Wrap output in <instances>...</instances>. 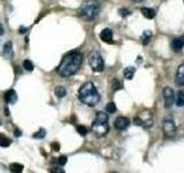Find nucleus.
Segmentation results:
<instances>
[{
    "instance_id": "1",
    "label": "nucleus",
    "mask_w": 184,
    "mask_h": 173,
    "mask_svg": "<svg viewBox=\"0 0 184 173\" xmlns=\"http://www.w3.org/2000/svg\"><path fill=\"white\" fill-rule=\"evenodd\" d=\"M83 61V56L78 51H71L67 53L58 67V74L62 77H69L74 75Z\"/></svg>"
},
{
    "instance_id": "2",
    "label": "nucleus",
    "mask_w": 184,
    "mask_h": 173,
    "mask_svg": "<svg viewBox=\"0 0 184 173\" xmlns=\"http://www.w3.org/2000/svg\"><path fill=\"white\" fill-rule=\"evenodd\" d=\"M78 98L87 106H96L100 100V95L92 82H85L78 90Z\"/></svg>"
},
{
    "instance_id": "3",
    "label": "nucleus",
    "mask_w": 184,
    "mask_h": 173,
    "mask_svg": "<svg viewBox=\"0 0 184 173\" xmlns=\"http://www.w3.org/2000/svg\"><path fill=\"white\" fill-rule=\"evenodd\" d=\"M108 117L104 112H99L92 124V132L96 136L101 137V136H105L108 133Z\"/></svg>"
},
{
    "instance_id": "4",
    "label": "nucleus",
    "mask_w": 184,
    "mask_h": 173,
    "mask_svg": "<svg viewBox=\"0 0 184 173\" xmlns=\"http://www.w3.org/2000/svg\"><path fill=\"white\" fill-rule=\"evenodd\" d=\"M100 12V6L97 1H86L84 2L80 9V15L85 21H92L96 19Z\"/></svg>"
},
{
    "instance_id": "5",
    "label": "nucleus",
    "mask_w": 184,
    "mask_h": 173,
    "mask_svg": "<svg viewBox=\"0 0 184 173\" xmlns=\"http://www.w3.org/2000/svg\"><path fill=\"white\" fill-rule=\"evenodd\" d=\"M89 63H90V67L92 68L93 72H103L104 68H105L103 57L97 51L92 52L89 56Z\"/></svg>"
},
{
    "instance_id": "6",
    "label": "nucleus",
    "mask_w": 184,
    "mask_h": 173,
    "mask_svg": "<svg viewBox=\"0 0 184 173\" xmlns=\"http://www.w3.org/2000/svg\"><path fill=\"white\" fill-rule=\"evenodd\" d=\"M162 131H163V135L167 138H172L176 135V126L174 124V121L170 118H166L162 124Z\"/></svg>"
},
{
    "instance_id": "7",
    "label": "nucleus",
    "mask_w": 184,
    "mask_h": 173,
    "mask_svg": "<svg viewBox=\"0 0 184 173\" xmlns=\"http://www.w3.org/2000/svg\"><path fill=\"white\" fill-rule=\"evenodd\" d=\"M163 100H165V107L166 109H170L174 103H175V95H174V90L170 86H166L163 89Z\"/></svg>"
},
{
    "instance_id": "8",
    "label": "nucleus",
    "mask_w": 184,
    "mask_h": 173,
    "mask_svg": "<svg viewBox=\"0 0 184 173\" xmlns=\"http://www.w3.org/2000/svg\"><path fill=\"white\" fill-rule=\"evenodd\" d=\"M129 125H130V120L126 117H119V118H116V120L114 122V127L119 131L126 129Z\"/></svg>"
},
{
    "instance_id": "9",
    "label": "nucleus",
    "mask_w": 184,
    "mask_h": 173,
    "mask_svg": "<svg viewBox=\"0 0 184 173\" xmlns=\"http://www.w3.org/2000/svg\"><path fill=\"white\" fill-rule=\"evenodd\" d=\"M175 82L178 86H184V63L179 65L175 77Z\"/></svg>"
},
{
    "instance_id": "10",
    "label": "nucleus",
    "mask_w": 184,
    "mask_h": 173,
    "mask_svg": "<svg viewBox=\"0 0 184 173\" xmlns=\"http://www.w3.org/2000/svg\"><path fill=\"white\" fill-rule=\"evenodd\" d=\"M100 38L105 43H109V44L113 43V31L109 28L104 29L103 31L100 32Z\"/></svg>"
},
{
    "instance_id": "11",
    "label": "nucleus",
    "mask_w": 184,
    "mask_h": 173,
    "mask_svg": "<svg viewBox=\"0 0 184 173\" xmlns=\"http://www.w3.org/2000/svg\"><path fill=\"white\" fill-rule=\"evenodd\" d=\"M170 46H172V50L174 52H179L184 46L183 37H182V38H175V39H172Z\"/></svg>"
},
{
    "instance_id": "12",
    "label": "nucleus",
    "mask_w": 184,
    "mask_h": 173,
    "mask_svg": "<svg viewBox=\"0 0 184 173\" xmlns=\"http://www.w3.org/2000/svg\"><path fill=\"white\" fill-rule=\"evenodd\" d=\"M13 44L11 42H7L5 45H4V49H2V56L6 58V59H12L13 58Z\"/></svg>"
},
{
    "instance_id": "13",
    "label": "nucleus",
    "mask_w": 184,
    "mask_h": 173,
    "mask_svg": "<svg viewBox=\"0 0 184 173\" xmlns=\"http://www.w3.org/2000/svg\"><path fill=\"white\" fill-rule=\"evenodd\" d=\"M5 100L8 104H15L17 102V95H16V92H15V90L11 89V90H8V91L6 92Z\"/></svg>"
},
{
    "instance_id": "14",
    "label": "nucleus",
    "mask_w": 184,
    "mask_h": 173,
    "mask_svg": "<svg viewBox=\"0 0 184 173\" xmlns=\"http://www.w3.org/2000/svg\"><path fill=\"white\" fill-rule=\"evenodd\" d=\"M135 73H136V68H135V67H131V66L126 67L124 70H123L124 79H126V80H132V77H133Z\"/></svg>"
},
{
    "instance_id": "15",
    "label": "nucleus",
    "mask_w": 184,
    "mask_h": 173,
    "mask_svg": "<svg viewBox=\"0 0 184 173\" xmlns=\"http://www.w3.org/2000/svg\"><path fill=\"white\" fill-rule=\"evenodd\" d=\"M140 12H142V14H143L144 16L146 17V19H149V20H151V19H153V17L155 16V11L154 9H152V8L144 7V8L140 9Z\"/></svg>"
},
{
    "instance_id": "16",
    "label": "nucleus",
    "mask_w": 184,
    "mask_h": 173,
    "mask_svg": "<svg viewBox=\"0 0 184 173\" xmlns=\"http://www.w3.org/2000/svg\"><path fill=\"white\" fill-rule=\"evenodd\" d=\"M54 93H55V96L59 98H62L66 96V93H67V90H66V88L63 86H58L55 88V90H54Z\"/></svg>"
},
{
    "instance_id": "17",
    "label": "nucleus",
    "mask_w": 184,
    "mask_h": 173,
    "mask_svg": "<svg viewBox=\"0 0 184 173\" xmlns=\"http://www.w3.org/2000/svg\"><path fill=\"white\" fill-rule=\"evenodd\" d=\"M24 166H23L22 164H20V163H12L11 165H9V170H11L12 172H15V173H18V172H22Z\"/></svg>"
},
{
    "instance_id": "18",
    "label": "nucleus",
    "mask_w": 184,
    "mask_h": 173,
    "mask_svg": "<svg viewBox=\"0 0 184 173\" xmlns=\"http://www.w3.org/2000/svg\"><path fill=\"white\" fill-rule=\"evenodd\" d=\"M175 102H176V105H177L178 107L184 106V92L183 91L177 92V96L175 98Z\"/></svg>"
},
{
    "instance_id": "19",
    "label": "nucleus",
    "mask_w": 184,
    "mask_h": 173,
    "mask_svg": "<svg viewBox=\"0 0 184 173\" xmlns=\"http://www.w3.org/2000/svg\"><path fill=\"white\" fill-rule=\"evenodd\" d=\"M9 144H11V140L5 135L0 134V147H9Z\"/></svg>"
},
{
    "instance_id": "20",
    "label": "nucleus",
    "mask_w": 184,
    "mask_h": 173,
    "mask_svg": "<svg viewBox=\"0 0 184 173\" xmlns=\"http://www.w3.org/2000/svg\"><path fill=\"white\" fill-rule=\"evenodd\" d=\"M151 37H152V32L150 31V30H146V31H144L143 36H142V42H143V44H147L151 39Z\"/></svg>"
},
{
    "instance_id": "21",
    "label": "nucleus",
    "mask_w": 184,
    "mask_h": 173,
    "mask_svg": "<svg viewBox=\"0 0 184 173\" xmlns=\"http://www.w3.org/2000/svg\"><path fill=\"white\" fill-rule=\"evenodd\" d=\"M112 88H113V90H114V91L121 90V89H122V83H121L119 80L114 79V80L112 81Z\"/></svg>"
},
{
    "instance_id": "22",
    "label": "nucleus",
    "mask_w": 184,
    "mask_h": 173,
    "mask_svg": "<svg viewBox=\"0 0 184 173\" xmlns=\"http://www.w3.org/2000/svg\"><path fill=\"white\" fill-rule=\"evenodd\" d=\"M106 112L107 113H115L116 112V105H115V103L110 102V103L107 104L106 105Z\"/></svg>"
},
{
    "instance_id": "23",
    "label": "nucleus",
    "mask_w": 184,
    "mask_h": 173,
    "mask_svg": "<svg viewBox=\"0 0 184 173\" xmlns=\"http://www.w3.org/2000/svg\"><path fill=\"white\" fill-rule=\"evenodd\" d=\"M23 67L25 70H28V72H32L34 70V63H31L30 60H24L23 61Z\"/></svg>"
},
{
    "instance_id": "24",
    "label": "nucleus",
    "mask_w": 184,
    "mask_h": 173,
    "mask_svg": "<svg viewBox=\"0 0 184 173\" xmlns=\"http://www.w3.org/2000/svg\"><path fill=\"white\" fill-rule=\"evenodd\" d=\"M45 135H46L45 129H44V128H40L38 132H36L34 134V138H44L45 137Z\"/></svg>"
},
{
    "instance_id": "25",
    "label": "nucleus",
    "mask_w": 184,
    "mask_h": 173,
    "mask_svg": "<svg viewBox=\"0 0 184 173\" xmlns=\"http://www.w3.org/2000/svg\"><path fill=\"white\" fill-rule=\"evenodd\" d=\"M77 132H78V134L80 135H82V136H85L86 134H87V129H86L85 126H82V125H80V126H77Z\"/></svg>"
},
{
    "instance_id": "26",
    "label": "nucleus",
    "mask_w": 184,
    "mask_h": 173,
    "mask_svg": "<svg viewBox=\"0 0 184 173\" xmlns=\"http://www.w3.org/2000/svg\"><path fill=\"white\" fill-rule=\"evenodd\" d=\"M58 164L60 165V166H63V165H66L67 164V157H64V156H61V157H59L58 158Z\"/></svg>"
},
{
    "instance_id": "27",
    "label": "nucleus",
    "mask_w": 184,
    "mask_h": 173,
    "mask_svg": "<svg viewBox=\"0 0 184 173\" xmlns=\"http://www.w3.org/2000/svg\"><path fill=\"white\" fill-rule=\"evenodd\" d=\"M119 14H120L122 17H126V16H128V15H130L131 13H130V11H129V9H126V8H121L120 11H119Z\"/></svg>"
},
{
    "instance_id": "28",
    "label": "nucleus",
    "mask_w": 184,
    "mask_h": 173,
    "mask_svg": "<svg viewBox=\"0 0 184 173\" xmlns=\"http://www.w3.org/2000/svg\"><path fill=\"white\" fill-rule=\"evenodd\" d=\"M51 148L53 151H59V150H60V144L58 143V142H53V143L51 144Z\"/></svg>"
},
{
    "instance_id": "29",
    "label": "nucleus",
    "mask_w": 184,
    "mask_h": 173,
    "mask_svg": "<svg viewBox=\"0 0 184 173\" xmlns=\"http://www.w3.org/2000/svg\"><path fill=\"white\" fill-rule=\"evenodd\" d=\"M50 172L51 173H64V171L61 170V168H53V170H50Z\"/></svg>"
},
{
    "instance_id": "30",
    "label": "nucleus",
    "mask_w": 184,
    "mask_h": 173,
    "mask_svg": "<svg viewBox=\"0 0 184 173\" xmlns=\"http://www.w3.org/2000/svg\"><path fill=\"white\" fill-rule=\"evenodd\" d=\"M14 135H15V136H17V137H18V136H21V135H22V133L20 132V131H18V129H15V132H14Z\"/></svg>"
},
{
    "instance_id": "31",
    "label": "nucleus",
    "mask_w": 184,
    "mask_h": 173,
    "mask_svg": "<svg viewBox=\"0 0 184 173\" xmlns=\"http://www.w3.org/2000/svg\"><path fill=\"white\" fill-rule=\"evenodd\" d=\"M25 31H27V29L24 28V27H21V28H20V34H24Z\"/></svg>"
},
{
    "instance_id": "32",
    "label": "nucleus",
    "mask_w": 184,
    "mask_h": 173,
    "mask_svg": "<svg viewBox=\"0 0 184 173\" xmlns=\"http://www.w3.org/2000/svg\"><path fill=\"white\" fill-rule=\"evenodd\" d=\"M2 34H4V28L0 25V35H2Z\"/></svg>"
},
{
    "instance_id": "33",
    "label": "nucleus",
    "mask_w": 184,
    "mask_h": 173,
    "mask_svg": "<svg viewBox=\"0 0 184 173\" xmlns=\"http://www.w3.org/2000/svg\"><path fill=\"white\" fill-rule=\"evenodd\" d=\"M5 114L9 115V111H8V109H5Z\"/></svg>"
},
{
    "instance_id": "34",
    "label": "nucleus",
    "mask_w": 184,
    "mask_h": 173,
    "mask_svg": "<svg viewBox=\"0 0 184 173\" xmlns=\"http://www.w3.org/2000/svg\"><path fill=\"white\" fill-rule=\"evenodd\" d=\"M132 1H135V2H142L143 0H132Z\"/></svg>"
},
{
    "instance_id": "35",
    "label": "nucleus",
    "mask_w": 184,
    "mask_h": 173,
    "mask_svg": "<svg viewBox=\"0 0 184 173\" xmlns=\"http://www.w3.org/2000/svg\"><path fill=\"white\" fill-rule=\"evenodd\" d=\"M183 39H184V37H183Z\"/></svg>"
},
{
    "instance_id": "36",
    "label": "nucleus",
    "mask_w": 184,
    "mask_h": 173,
    "mask_svg": "<svg viewBox=\"0 0 184 173\" xmlns=\"http://www.w3.org/2000/svg\"><path fill=\"white\" fill-rule=\"evenodd\" d=\"M183 1H184V0H183Z\"/></svg>"
}]
</instances>
